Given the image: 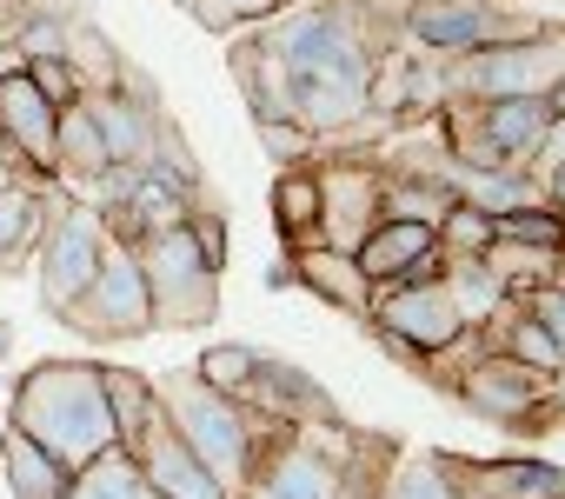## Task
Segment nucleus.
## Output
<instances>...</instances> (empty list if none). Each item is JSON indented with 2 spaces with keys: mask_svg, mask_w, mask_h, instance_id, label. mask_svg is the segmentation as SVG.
<instances>
[{
  "mask_svg": "<svg viewBox=\"0 0 565 499\" xmlns=\"http://www.w3.org/2000/svg\"><path fill=\"white\" fill-rule=\"evenodd\" d=\"M8 426H21L61 466H87L107 446H120L100 360H41L34 373H21L8 386Z\"/></svg>",
  "mask_w": 565,
  "mask_h": 499,
  "instance_id": "1",
  "label": "nucleus"
},
{
  "mask_svg": "<svg viewBox=\"0 0 565 499\" xmlns=\"http://www.w3.org/2000/svg\"><path fill=\"white\" fill-rule=\"evenodd\" d=\"M153 386H160V413L173 420V433H180V439L239 492L246 473H253V446L273 439L279 420H266V413H253V406L213 393L193 367H180V373H167V380H153Z\"/></svg>",
  "mask_w": 565,
  "mask_h": 499,
  "instance_id": "2",
  "label": "nucleus"
},
{
  "mask_svg": "<svg viewBox=\"0 0 565 499\" xmlns=\"http://www.w3.org/2000/svg\"><path fill=\"white\" fill-rule=\"evenodd\" d=\"M452 400H459L472 420H486V426H499V433H512V439H545V433L565 420V373H539V367H525V360H512V353L479 347V353L459 367Z\"/></svg>",
  "mask_w": 565,
  "mask_h": 499,
  "instance_id": "3",
  "label": "nucleus"
},
{
  "mask_svg": "<svg viewBox=\"0 0 565 499\" xmlns=\"http://www.w3.org/2000/svg\"><path fill=\"white\" fill-rule=\"evenodd\" d=\"M565 81V28L545 21L525 41H486L472 54L439 61V107L446 100H512V94H539Z\"/></svg>",
  "mask_w": 565,
  "mask_h": 499,
  "instance_id": "4",
  "label": "nucleus"
},
{
  "mask_svg": "<svg viewBox=\"0 0 565 499\" xmlns=\"http://www.w3.org/2000/svg\"><path fill=\"white\" fill-rule=\"evenodd\" d=\"M134 261L147 274V300H153V327L193 333L220 320V267L206 261V246L193 240V226H167L134 240Z\"/></svg>",
  "mask_w": 565,
  "mask_h": 499,
  "instance_id": "5",
  "label": "nucleus"
},
{
  "mask_svg": "<svg viewBox=\"0 0 565 499\" xmlns=\"http://www.w3.org/2000/svg\"><path fill=\"white\" fill-rule=\"evenodd\" d=\"M353 426H279L253 446L246 499H340V459Z\"/></svg>",
  "mask_w": 565,
  "mask_h": 499,
  "instance_id": "6",
  "label": "nucleus"
},
{
  "mask_svg": "<svg viewBox=\"0 0 565 499\" xmlns=\"http://www.w3.org/2000/svg\"><path fill=\"white\" fill-rule=\"evenodd\" d=\"M61 327H74L87 347H134L153 333V300H147V274L134 261L127 240H107L100 274L87 280V294L61 314Z\"/></svg>",
  "mask_w": 565,
  "mask_h": 499,
  "instance_id": "7",
  "label": "nucleus"
},
{
  "mask_svg": "<svg viewBox=\"0 0 565 499\" xmlns=\"http://www.w3.org/2000/svg\"><path fill=\"white\" fill-rule=\"evenodd\" d=\"M100 254H107V226H100L94 200H61L47 233H41V246H34V267H28L34 294H41V307L54 320L87 294V280L100 274Z\"/></svg>",
  "mask_w": 565,
  "mask_h": 499,
  "instance_id": "8",
  "label": "nucleus"
},
{
  "mask_svg": "<svg viewBox=\"0 0 565 499\" xmlns=\"http://www.w3.org/2000/svg\"><path fill=\"white\" fill-rule=\"evenodd\" d=\"M539 28V14H512L505 0H399V34L439 61L472 54L486 41H525Z\"/></svg>",
  "mask_w": 565,
  "mask_h": 499,
  "instance_id": "9",
  "label": "nucleus"
},
{
  "mask_svg": "<svg viewBox=\"0 0 565 499\" xmlns=\"http://www.w3.org/2000/svg\"><path fill=\"white\" fill-rule=\"evenodd\" d=\"M366 320H373L380 333H393L399 347H413L419 360H426V353H446V347H459V340L472 333V327L459 320L452 294H446V274H439V280H419V287H406V280L373 287Z\"/></svg>",
  "mask_w": 565,
  "mask_h": 499,
  "instance_id": "10",
  "label": "nucleus"
},
{
  "mask_svg": "<svg viewBox=\"0 0 565 499\" xmlns=\"http://www.w3.org/2000/svg\"><path fill=\"white\" fill-rule=\"evenodd\" d=\"M320 173V246H353L380 226V153H327L313 160Z\"/></svg>",
  "mask_w": 565,
  "mask_h": 499,
  "instance_id": "11",
  "label": "nucleus"
},
{
  "mask_svg": "<svg viewBox=\"0 0 565 499\" xmlns=\"http://www.w3.org/2000/svg\"><path fill=\"white\" fill-rule=\"evenodd\" d=\"M54 127H61V107L28 81V67L0 74V153L41 180H54Z\"/></svg>",
  "mask_w": 565,
  "mask_h": 499,
  "instance_id": "12",
  "label": "nucleus"
},
{
  "mask_svg": "<svg viewBox=\"0 0 565 499\" xmlns=\"http://www.w3.org/2000/svg\"><path fill=\"white\" fill-rule=\"evenodd\" d=\"M134 466H140V479H147V492L153 499H233V486L173 433V420L160 413L140 439H134Z\"/></svg>",
  "mask_w": 565,
  "mask_h": 499,
  "instance_id": "13",
  "label": "nucleus"
},
{
  "mask_svg": "<svg viewBox=\"0 0 565 499\" xmlns=\"http://www.w3.org/2000/svg\"><path fill=\"white\" fill-rule=\"evenodd\" d=\"M239 406H253V413H266V420H279V426H347L340 406L320 393L313 373H300L294 360H273V353H259L253 386H246Z\"/></svg>",
  "mask_w": 565,
  "mask_h": 499,
  "instance_id": "14",
  "label": "nucleus"
},
{
  "mask_svg": "<svg viewBox=\"0 0 565 499\" xmlns=\"http://www.w3.org/2000/svg\"><path fill=\"white\" fill-rule=\"evenodd\" d=\"M61 200L67 193H54V180H41V173H21V180L0 187V274H28L34 267V246H41Z\"/></svg>",
  "mask_w": 565,
  "mask_h": 499,
  "instance_id": "15",
  "label": "nucleus"
},
{
  "mask_svg": "<svg viewBox=\"0 0 565 499\" xmlns=\"http://www.w3.org/2000/svg\"><path fill=\"white\" fill-rule=\"evenodd\" d=\"M294 287L313 294L320 307L347 314V320H366V307H373V280L360 274V261L340 254V246H320V240L294 246Z\"/></svg>",
  "mask_w": 565,
  "mask_h": 499,
  "instance_id": "16",
  "label": "nucleus"
},
{
  "mask_svg": "<svg viewBox=\"0 0 565 499\" xmlns=\"http://www.w3.org/2000/svg\"><path fill=\"white\" fill-rule=\"evenodd\" d=\"M226 67H233V81H239L253 120H294V74H287V61L266 47L259 28H253V34H233Z\"/></svg>",
  "mask_w": 565,
  "mask_h": 499,
  "instance_id": "17",
  "label": "nucleus"
},
{
  "mask_svg": "<svg viewBox=\"0 0 565 499\" xmlns=\"http://www.w3.org/2000/svg\"><path fill=\"white\" fill-rule=\"evenodd\" d=\"M459 187L452 173H419V167H386L380 160V220H419V226H439L452 213Z\"/></svg>",
  "mask_w": 565,
  "mask_h": 499,
  "instance_id": "18",
  "label": "nucleus"
},
{
  "mask_svg": "<svg viewBox=\"0 0 565 499\" xmlns=\"http://www.w3.org/2000/svg\"><path fill=\"white\" fill-rule=\"evenodd\" d=\"M67 479H74V466H61L21 426L0 433V486H8V499H67Z\"/></svg>",
  "mask_w": 565,
  "mask_h": 499,
  "instance_id": "19",
  "label": "nucleus"
},
{
  "mask_svg": "<svg viewBox=\"0 0 565 499\" xmlns=\"http://www.w3.org/2000/svg\"><path fill=\"white\" fill-rule=\"evenodd\" d=\"M472 114H479V127H486V140L512 160V167H532V153H539V140H545V127H552V114H545V100L539 94H512V100H472Z\"/></svg>",
  "mask_w": 565,
  "mask_h": 499,
  "instance_id": "20",
  "label": "nucleus"
},
{
  "mask_svg": "<svg viewBox=\"0 0 565 499\" xmlns=\"http://www.w3.org/2000/svg\"><path fill=\"white\" fill-rule=\"evenodd\" d=\"M107 167H114V160H107L100 120H94V107H87V94H81V100H67V107H61V127H54V180L94 187Z\"/></svg>",
  "mask_w": 565,
  "mask_h": 499,
  "instance_id": "21",
  "label": "nucleus"
},
{
  "mask_svg": "<svg viewBox=\"0 0 565 499\" xmlns=\"http://www.w3.org/2000/svg\"><path fill=\"white\" fill-rule=\"evenodd\" d=\"M433 226H419V220H380L360 246H353V261H360V274L373 280V287H386V280H399L413 261H426L433 254Z\"/></svg>",
  "mask_w": 565,
  "mask_h": 499,
  "instance_id": "22",
  "label": "nucleus"
},
{
  "mask_svg": "<svg viewBox=\"0 0 565 499\" xmlns=\"http://www.w3.org/2000/svg\"><path fill=\"white\" fill-rule=\"evenodd\" d=\"M266 200H273V226L287 240V254L320 240V173L313 167H279Z\"/></svg>",
  "mask_w": 565,
  "mask_h": 499,
  "instance_id": "23",
  "label": "nucleus"
},
{
  "mask_svg": "<svg viewBox=\"0 0 565 499\" xmlns=\"http://www.w3.org/2000/svg\"><path fill=\"white\" fill-rule=\"evenodd\" d=\"M61 61L74 67V81H81V94H94V87H114L120 81V47H114V34L94 21V14H74L67 21V34H61Z\"/></svg>",
  "mask_w": 565,
  "mask_h": 499,
  "instance_id": "24",
  "label": "nucleus"
},
{
  "mask_svg": "<svg viewBox=\"0 0 565 499\" xmlns=\"http://www.w3.org/2000/svg\"><path fill=\"white\" fill-rule=\"evenodd\" d=\"M100 380H107L114 433H120V446L134 453V439L160 420V386H153V373H134V367H100Z\"/></svg>",
  "mask_w": 565,
  "mask_h": 499,
  "instance_id": "25",
  "label": "nucleus"
},
{
  "mask_svg": "<svg viewBox=\"0 0 565 499\" xmlns=\"http://www.w3.org/2000/svg\"><path fill=\"white\" fill-rule=\"evenodd\" d=\"M67 499H153V492H147V479H140L134 453H127V446H107L100 459L74 466V479H67Z\"/></svg>",
  "mask_w": 565,
  "mask_h": 499,
  "instance_id": "26",
  "label": "nucleus"
},
{
  "mask_svg": "<svg viewBox=\"0 0 565 499\" xmlns=\"http://www.w3.org/2000/svg\"><path fill=\"white\" fill-rule=\"evenodd\" d=\"M446 294H452V307H459L466 327H486V320L512 300L505 280L486 267V254H479V261H446Z\"/></svg>",
  "mask_w": 565,
  "mask_h": 499,
  "instance_id": "27",
  "label": "nucleus"
},
{
  "mask_svg": "<svg viewBox=\"0 0 565 499\" xmlns=\"http://www.w3.org/2000/svg\"><path fill=\"white\" fill-rule=\"evenodd\" d=\"M380 499H459V479L446 473V453H399Z\"/></svg>",
  "mask_w": 565,
  "mask_h": 499,
  "instance_id": "28",
  "label": "nucleus"
},
{
  "mask_svg": "<svg viewBox=\"0 0 565 499\" xmlns=\"http://www.w3.org/2000/svg\"><path fill=\"white\" fill-rule=\"evenodd\" d=\"M486 267L505 280V294H525L539 280H558L565 254H552V246H525V240H492L486 246Z\"/></svg>",
  "mask_w": 565,
  "mask_h": 499,
  "instance_id": "29",
  "label": "nucleus"
},
{
  "mask_svg": "<svg viewBox=\"0 0 565 499\" xmlns=\"http://www.w3.org/2000/svg\"><path fill=\"white\" fill-rule=\"evenodd\" d=\"M253 367H259V347H246V340H213V347L193 360V373H200L213 393H226V400H246Z\"/></svg>",
  "mask_w": 565,
  "mask_h": 499,
  "instance_id": "30",
  "label": "nucleus"
},
{
  "mask_svg": "<svg viewBox=\"0 0 565 499\" xmlns=\"http://www.w3.org/2000/svg\"><path fill=\"white\" fill-rule=\"evenodd\" d=\"M433 240H439V254H446V261H479L486 246H492V213H479V206L452 200V213L433 226Z\"/></svg>",
  "mask_w": 565,
  "mask_h": 499,
  "instance_id": "31",
  "label": "nucleus"
},
{
  "mask_svg": "<svg viewBox=\"0 0 565 499\" xmlns=\"http://www.w3.org/2000/svg\"><path fill=\"white\" fill-rule=\"evenodd\" d=\"M253 134H259V153L273 167H313L320 160V134L300 120H253Z\"/></svg>",
  "mask_w": 565,
  "mask_h": 499,
  "instance_id": "32",
  "label": "nucleus"
},
{
  "mask_svg": "<svg viewBox=\"0 0 565 499\" xmlns=\"http://www.w3.org/2000/svg\"><path fill=\"white\" fill-rule=\"evenodd\" d=\"M492 240H525V246H552V254H565V220L539 200V206L499 213V220H492Z\"/></svg>",
  "mask_w": 565,
  "mask_h": 499,
  "instance_id": "33",
  "label": "nucleus"
},
{
  "mask_svg": "<svg viewBox=\"0 0 565 499\" xmlns=\"http://www.w3.org/2000/svg\"><path fill=\"white\" fill-rule=\"evenodd\" d=\"M552 340H558V353H565V280H539V287H525V294H512Z\"/></svg>",
  "mask_w": 565,
  "mask_h": 499,
  "instance_id": "34",
  "label": "nucleus"
},
{
  "mask_svg": "<svg viewBox=\"0 0 565 499\" xmlns=\"http://www.w3.org/2000/svg\"><path fill=\"white\" fill-rule=\"evenodd\" d=\"M21 67H28V81H34V87H41V94H47L54 107L81 100V81H74V67H67L61 54H54V61H21Z\"/></svg>",
  "mask_w": 565,
  "mask_h": 499,
  "instance_id": "35",
  "label": "nucleus"
},
{
  "mask_svg": "<svg viewBox=\"0 0 565 499\" xmlns=\"http://www.w3.org/2000/svg\"><path fill=\"white\" fill-rule=\"evenodd\" d=\"M213 41H233L239 28H246V14H239V0H193V8H186Z\"/></svg>",
  "mask_w": 565,
  "mask_h": 499,
  "instance_id": "36",
  "label": "nucleus"
},
{
  "mask_svg": "<svg viewBox=\"0 0 565 499\" xmlns=\"http://www.w3.org/2000/svg\"><path fill=\"white\" fill-rule=\"evenodd\" d=\"M552 167H565V114H552V127H545V140H539L525 173H552Z\"/></svg>",
  "mask_w": 565,
  "mask_h": 499,
  "instance_id": "37",
  "label": "nucleus"
},
{
  "mask_svg": "<svg viewBox=\"0 0 565 499\" xmlns=\"http://www.w3.org/2000/svg\"><path fill=\"white\" fill-rule=\"evenodd\" d=\"M28 21H34V0H0V47H14Z\"/></svg>",
  "mask_w": 565,
  "mask_h": 499,
  "instance_id": "38",
  "label": "nucleus"
},
{
  "mask_svg": "<svg viewBox=\"0 0 565 499\" xmlns=\"http://www.w3.org/2000/svg\"><path fill=\"white\" fill-rule=\"evenodd\" d=\"M259 287H266V294H287V287H294V254L266 261V267H259Z\"/></svg>",
  "mask_w": 565,
  "mask_h": 499,
  "instance_id": "39",
  "label": "nucleus"
},
{
  "mask_svg": "<svg viewBox=\"0 0 565 499\" xmlns=\"http://www.w3.org/2000/svg\"><path fill=\"white\" fill-rule=\"evenodd\" d=\"M539 193H545V206L565 220V167H552V173H539Z\"/></svg>",
  "mask_w": 565,
  "mask_h": 499,
  "instance_id": "40",
  "label": "nucleus"
},
{
  "mask_svg": "<svg viewBox=\"0 0 565 499\" xmlns=\"http://www.w3.org/2000/svg\"><path fill=\"white\" fill-rule=\"evenodd\" d=\"M545 114H565V81H558V87H545Z\"/></svg>",
  "mask_w": 565,
  "mask_h": 499,
  "instance_id": "41",
  "label": "nucleus"
},
{
  "mask_svg": "<svg viewBox=\"0 0 565 499\" xmlns=\"http://www.w3.org/2000/svg\"><path fill=\"white\" fill-rule=\"evenodd\" d=\"M8 180H21V167H14V160H0V187H8Z\"/></svg>",
  "mask_w": 565,
  "mask_h": 499,
  "instance_id": "42",
  "label": "nucleus"
},
{
  "mask_svg": "<svg viewBox=\"0 0 565 499\" xmlns=\"http://www.w3.org/2000/svg\"><path fill=\"white\" fill-rule=\"evenodd\" d=\"M287 8H307V0H279V14H287Z\"/></svg>",
  "mask_w": 565,
  "mask_h": 499,
  "instance_id": "43",
  "label": "nucleus"
},
{
  "mask_svg": "<svg viewBox=\"0 0 565 499\" xmlns=\"http://www.w3.org/2000/svg\"><path fill=\"white\" fill-rule=\"evenodd\" d=\"M167 8H193V0H167Z\"/></svg>",
  "mask_w": 565,
  "mask_h": 499,
  "instance_id": "44",
  "label": "nucleus"
},
{
  "mask_svg": "<svg viewBox=\"0 0 565 499\" xmlns=\"http://www.w3.org/2000/svg\"><path fill=\"white\" fill-rule=\"evenodd\" d=\"M233 499H246V492H233Z\"/></svg>",
  "mask_w": 565,
  "mask_h": 499,
  "instance_id": "45",
  "label": "nucleus"
}]
</instances>
